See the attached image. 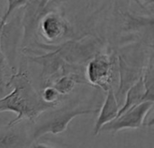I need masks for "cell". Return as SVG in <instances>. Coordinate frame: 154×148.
Here are the masks:
<instances>
[{"label": "cell", "mask_w": 154, "mask_h": 148, "mask_svg": "<svg viewBox=\"0 0 154 148\" xmlns=\"http://www.w3.org/2000/svg\"><path fill=\"white\" fill-rule=\"evenodd\" d=\"M8 87L13 90L0 99V113L13 112L16 114V118L9 122L7 127H14L23 120L34 123L42 114L58 106L47 103L42 99L41 94L33 88L26 71L20 70L17 73H13Z\"/></svg>", "instance_id": "6da1fadb"}, {"label": "cell", "mask_w": 154, "mask_h": 148, "mask_svg": "<svg viewBox=\"0 0 154 148\" xmlns=\"http://www.w3.org/2000/svg\"><path fill=\"white\" fill-rule=\"evenodd\" d=\"M97 112V109H82V108H63L60 110H54L50 113L46 118L41 120L36 125L32 138L37 140L46 134L58 135L64 132L70 121L79 116L93 114Z\"/></svg>", "instance_id": "7a4b0ae2"}, {"label": "cell", "mask_w": 154, "mask_h": 148, "mask_svg": "<svg viewBox=\"0 0 154 148\" xmlns=\"http://www.w3.org/2000/svg\"><path fill=\"white\" fill-rule=\"evenodd\" d=\"M153 106L154 101L152 100L142 101L103 126L100 132L116 134L124 129L141 128L144 125L146 117L153 109Z\"/></svg>", "instance_id": "3957f363"}, {"label": "cell", "mask_w": 154, "mask_h": 148, "mask_svg": "<svg viewBox=\"0 0 154 148\" xmlns=\"http://www.w3.org/2000/svg\"><path fill=\"white\" fill-rule=\"evenodd\" d=\"M116 59L107 53H98L89 61L86 69L88 84L106 91L112 86Z\"/></svg>", "instance_id": "277c9868"}, {"label": "cell", "mask_w": 154, "mask_h": 148, "mask_svg": "<svg viewBox=\"0 0 154 148\" xmlns=\"http://www.w3.org/2000/svg\"><path fill=\"white\" fill-rule=\"evenodd\" d=\"M41 34L44 39L53 42L62 38L69 31L67 20L58 13H49L44 15L39 24Z\"/></svg>", "instance_id": "5b68a950"}, {"label": "cell", "mask_w": 154, "mask_h": 148, "mask_svg": "<svg viewBox=\"0 0 154 148\" xmlns=\"http://www.w3.org/2000/svg\"><path fill=\"white\" fill-rule=\"evenodd\" d=\"M119 112V105L117 97L116 95L115 90L113 87H110L106 90V97L104 101V104L99 110V115L94 126V135L97 136L100 132V129L103 126L109 123L115 119Z\"/></svg>", "instance_id": "8992f818"}, {"label": "cell", "mask_w": 154, "mask_h": 148, "mask_svg": "<svg viewBox=\"0 0 154 148\" xmlns=\"http://www.w3.org/2000/svg\"><path fill=\"white\" fill-rule=\"evenodd\" d=\"M145 96H146V89H145V85L143 82V74H142L141 77L126 90L125 101L123 104L122 108L119 109L118 115L124 113L125 111L139 104L140 102L144 101Z\"/></svg>", "instance_id": "52a82bcc"}, {"label": "cell", "mask_w": 154, "mask_h": 148, "mask_svg": "<svg viewBox=\"0 0 154 148\" xmlns=\"http://www.w3.org/2000/svg\"><path fill=\"white\" fill-rule=\"evenodd\" d=\"M119 74H120V86L119 95L124 94L126 90L141 77L143 70H137L129 66L121 57L119 58Z\"/></svg>", "instance_id": "ba28073f"}, {"label": "cell", "mask_w": 154, "mask_h": 148, "mask_svg": "<svg viewBox=\"0 0 154 148\" xmlns=\"http://www.w3.org/2000/svg\"><path fill=\"white\" fill-rule=\"evenodd\" d=\"M84 80L79 78L78 74L69 73L59 78L52 86L57 90L60 96H66L74 90L77 83H84Z\"/></svg>", "instance_id": "9c48e42d"}, {"label": "cell", "mask_w": 154, "mask_h": 148, "mask_svg": "<svg viewBox=\"0 0 154 148\" xmlns=\"http://www.w3.org/2000/svg\"><path fill=\"white\" fill-rule=\"evenodd\" d=\"M23 145L20 135L12 130L11 127L6 126L5 129L0 130V147L23 146Z\"/></svg>", "instance_id": "30bf717a"}, {"label": "cell", "mask_w": 154, "mask_h": 148, "mask_svg": "<svg viewBox=\"0 0 154 148\" xmlns=\"http://www.w3.org/2000/svg\"><path fill=\"white\" fill-rule=\"evenodd\" d=\"M12 71L8 61L5 58V53L2 50V45L0 44V90H3L5 87H8V81L12 76Z\"/></svg>", "instance_id": "8fae6325"}, {"label": "cell", "mask_w": 154, "mask_h": 148, "mask_svg": "<svg viewBox=\"0 0 154 148\" xmlns=\"http://www.w3.org/2000/svg\"><path fill=\"white\" fill-rule=\"evenodd\" d=\"M60 93L57 91V90L53 86H48L44 88L42 92H41V97L42 99L51 104H58V100L60 98Z\"/></svg>", "instance_id": "7c38bea8"}, {"label": "cell", "mask_w": 154, "mask_h": 148, "mask_svg": "<svg viewBox=\"0 0 154 148\" xmlns=\"http://www.w3.org/2000/svg\"><path fill=\"white\" fill-rule=\"evenodd\" d=\"M17 0H7V9H6V12L5 14H4V16L2 17L3 20L5 22H7L8 20V17L11 15V14L14 11V5L16 3Z\"/></svg>", "instance_id": "4fadbf2b"}, {"label": "cell", "mask_w": 154, "mask_h": 148, "mask_svg": "<svg viewBox=\"0 0 154 148\" xmlns=\"http://www.w3.org/2000/svg\"><path fill=\"white\" fill-rule=\"evenodd\" d=\"M7 24V22H5L2 17H0V40H1V44H2V39L4 35V32L5 30V26Z\"/></svg>", "instance_id": "5bb4252c"}, {"label": "cell", "mask_w": 154, "mask_h": 148, "mask_svg": "<svg viewBox=\"0 0 154 148\" xmlns=\"http://www.w3.org/2000/svg\"><path fill=\"white\" fill-rule=\"evenodd\" d=\"M138 2H139L142 5H144V6H146V7H149V6L152 7L154 0H138Z\"/></svg>", "instance_id": "9a60e30c"}, {"label": "cell", "mask_w": 154, "mask_h": 148, "mask_svg": "<svg viewBox=\"0 0 154 148\" xmlns=\"http://www.w3.org/2000/svg\"><path fill=\"white\" fill-rule=\"evenodd\" d=\"M0 44H1V40H0ZM1 45H2V44H1Z\"/></svg>", "instance_id": "2e32d148"}]
</instances>
